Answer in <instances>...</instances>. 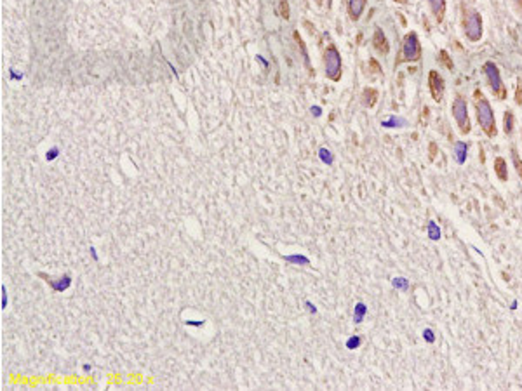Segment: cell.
<instances>
[{
    "label": "cell",
    "instance_id": "obj_1",
    "mask_svg": "<svg viewBox=\"0 0 522 391\" xmlns=\"http://www.w3.org/2000/svg\"><path fill=\"white\" fill-rule=\"evenodd\" d=\"M474 108H475V115H477V122L479 125H481L482 132L488 137H495L496 134H498L495 111H493L491 103H489L488 98L482 94L481 89L474 91Z\"/></svg>",
    "mask_w": 522,
    "mask_h": 391
},
{
    "label": "cell",
    "instance_id": "obj_2",
    "mask_svg": "<svg viewBox=\"0 0 522 391\" xmlns=\"http://www.w3.org/2000/svg\"><path fill=\"white\" fill-rule=\"evenodd\" d=\"M423 56V49H421V42H419V37L416 31H409L407 35L404 37L402 40V47L400 52H398L397 59H395V68L400 66L402 63H418Z\"/></svg>",
    "mask_w": 522,
    "mask_h": 391
},
{
    "label": "cell",
    "instance_id": "obj_3",
    "mask_svg": "<svg viewBox=\"0 0 522 391\" xmlns=\"http://www.w3.org/2000/svg\"><path fill=\"white\" fill-rule=\"evenodd\" d=\"M461 23H463L465 37L470 42H479L482 38V17L475 9L461 7Z\"/></svg>",
    "mask_w": 522,
    "mask_h": 391
},
{
    "label": "cell",
    "instance_id": "obj_4",
    "mask_svg": "<svg viewBox=\"0 0 522 391\" xmlns=\"http://www.w3.org/2000/svg\"><path fill=\"white\" fill-rule=\"evenodd\" d=\"M482 72H484L486 79H488V86L491 87V93L495 94L496 99H507V87L502 80V73H500L498 66L493 61H486L482 65Z\"/></svg>",
    "mask_w": 522,
    "mask_h": 391
},
{
    "label": "cell",
    "instance_id": "obj_5",
    "mask_svg": "<svg viewBox=\"0 0 522 391\" xmlns=\"http://www.w3.org/2000/svg\"><path fill=\"white\" fill-rule=\"evenodd\" d=\"M451 113H453V118L454 122H456L460 132L463 134V136L470 134L472 124H470V117H468V104L463 96L458 94V96L454 98L453 104H451Z\"/></svg>",
    "mask_w": 522,
    "mask_h": 391
},
{
    "label": "cell",
    "instance_id": "obj_6",
    "mask_svg": "<svg viewBox=\"0 0 522 391\" xmlns=\"http://www.w3.org/2000/svg\"><path fill=\"white\" fill-rule=\"evenodd\" d=\"M324 66H326V75L329 80L338 82L341 79V56L338 52L336 45H327V49L324 51Z\"/></svg>",
    "mask_w": 522,
    "mask_h": 391
},
{
    "label": "cell",
    "instance_id": "obj_7",
    "mask_svg": "<svg viewBox=\"0 0 522 391\" xmlns=\"http://www.w3.org/2000/svg\"><path fill=\"white\" fill-rule=\"evenodd\" d=\"M428 89L432 94V99L435 103H440L444 99V91H446V84L444 79L437 70H430L428 72Z\"/></svg>",
    "mask_w": 522,
    "mask_h": 391
},
{
    "label": "cell",
    "instance_id": "obj_8",
    "mask_svg": "<svg viewBox=\"0 0 522 391\" xmlns=\"http://www.w3.org/2000/svg\"><path fill=\"white\" fill-rule=\"evenodd\" d=\"M373 47L383 56L390 52V44H389V40H387V35L383 33V30L380 26H376L375 33H373Z\"/></svg>",
    "mask_w": 522,
    "mask_h": 391
},
{
    "label": "cell",
    "instance_id": "obj_9",
    "mask_svg": "<svg viewBox=\"0 0 522 391\" xmlns=\"http://www.w3.org/2000/svg\"><path fill=\"white\" fill-rule=\"evenodd\" d=\"M428 5L435 21L440 24L444 21V16H446V0H428Z\"/></svg>",
    "mask_w": 522,
    "mask_h": 391
},
{
    "label": "cell",
    "instance_id": "obj_10",
    "mask_svg": "<svg viewBox=\"0 0 522 391\" xmlns=\"http://www.w3.org/2000/svg\"><path fill=\"white\" fill-rule=\"evenodd\" d=\"M368 0H348V16L352 21H357L361 14L364 12V7Z\"/></svg>",
    "mask_w": 522,
    "mask_h": 391
},
{
    "label": "cell",
    "instance_id": "obj_11",
    "mask_svg": "<svg viewBox=\"0 0 522 391\" xmlns=\"http://www.w3.org/2000/svg\"><path fill=\"white\" fill-rule=\"evenodd\" d=\"M495 174L500 181H509V167H507V162L503 157H496L495 158Z\"/></svg>",
    "mask_w": 522,
    "mask_h": 391
},
{
    "label": "cell",
    "instance_id": "obj_12",
    "mask_svg": "<svg viewBox=\"0 0 522 391\" xmlns=\"http://www.w3.org/2000/svg\"><path fill=\"white\" fill-rule=\"evenodd\" d=\"M362 101L368 108H373L378 101V91L371 89V87H366L364 93H362Z\"/></svg>",
    "mask_w": 522,
    "mask_h": 391
},
{
    "label": "cell",
    "instance_id": "obj_13",
    "mask_svg": "<svg viewBox=\"0 0 522 391\" xmlns=\"http://www.w3.org/2000/svg\"><path fill=\"white\" fill-rule=\"evenodd\" d=\"M514 120H516V118H514V113L510 110H507L505 115H503V130H505L507 136H512V132H514Z\"/></svg>",
    "mask_w": 522,
    "mask_h": 391
},
{
    "label": "cell",
    "instance_id": "obj_14",
    "mask_svg": "<svg viewBox=\"0 0 522 391\" xmlns=\"http://www.w3.org/2000/svg\"><path fill=\"white\" fill-rule=\"evenodd\" d=\"M47 282H49V285H51V287L54 289V291L61 292V291H65V289L68 287V285H70V282H72V280H70V277H68V275H66V277L59 278L58 282H52V280H49V278H47Z\"/></svg>",
    "mask_w": 522,
    "mask_h": 391
},
{
    "label": "cell",
    "instance_id": "obj_15",
    "mask_svg": "<svg viewBox=\"0 0 522 391\" xmlns=\"http://www.w3.org/2000/svg\"><path fill=\"white\" fill-rule=\"evenodd\" d=\"M454 146H456V160L460 162V164H463V162H465V153H467L468 146L463 143V141H458Z\"/></svg>",
    "mask_w": 522,
    "mask_h": 391
},
{
    "label": "cell",
    "instance_id": "obj_16",
    "mask_svg": "<svg viewBox=\"0 0 522 391\" xmlns=\"http://www.w3.org/2000/svg\"><path fill=\"white\" fill-rule=\"evenodd\" d=\"M439 61H440V65H444L447 70H453V66H454L453 65V59H451V56L447 54L446 49H442V51L439 52Z\"/></svg>",
    "mask_w": 522,
    "mask_h": 391
},
{
    "label": "cell",
    "instance_id": "obj_17",
    "mask_svg": "<svg viewBox=\"0 0 522 391\" xmlns=\"http://www.w3.org/2000/svg\"><path fill=\"white\" fill-rule=\"evenodd\" d=\"M512 162H514V167H516L517 174H519V178L522 179V160L519 157V153H517V148L512 146Z\"/></svg>",
    "mask_w": 522,
    "mask_h": 391
},
{
    "label": "cell",
    "instance_id": "obj_18",
    "mask_svg": "<svg viewBox=\"0 0 522 391\" xmlns=\"http://www.w3.org/2000/svg\"><path fill=\"white\" fill-rule=\"evenodd\" d=\"M278 12L284 19H289V3L287 0H278Z\"/></svg>",
    "mask_w": 522,
    "mask_h": 391
},
{
    "label": "cell",
    "instance_id": "obj_19",
    "mask_svg": "<svg viewBox=\"0 0 522 391\" xmlns=\"http://www.w3.org/2000/svg\"><path fill=\"white\" fill-rule=\"evenodd\" d=\"M364 313H366V306L362 304V302L355 306V322H357V323L362 322V316H364Z\"/></svg>",
    "mask_w": 522,
    "mask_h": 391
},
{
    "label": "cell",
    "instance_id": "obj_20",
    "mask_svg": "<svg viewBox=\"0 0 522 391\" xmlns=\"http://www.w3.org/2000/svg\"><path fill=\"white\" fill-rule=\"evenodd\" d=\"M516 103H517V104H519V106H521V104H522V79H519V80H517V91H516Z\"/></svg>",
    "mask_w": 522,
    "mask_h": 391
},
{
    "label": "cell",
    "instance_id": "obj_21",
    "mask_svg": "<svg viewBox=\"0 0 522 391\" xmlns=\"http://www.w3.org/2000/svg\"><path fill=\"white\" fill-rule=\"evenodd\" d=\"M430 235H432V238H433V240H437V238H439V230H437V228H435V224H430Z\"/></svg>",
    "mask_w": 522,
    "mask_h": 391
},
{
    "label": "cell",
    "instance_id": "obj_22",
    "mask_svg": "<svg viewBox=\"0 0 522 391\" xmlns=\"http://www.w3.org/2000/svg\"><path fill=\"white\" fill-rule=\"evenodd\" d=\"M320 157H322L324 162H329V164L333 162V158H331V155H329V151H327V150H320Z\"/></svg>",
    "mask_w": 522,
    "mask_h": 391
},
{
    "label": "cell",
    "instance_id": "obj_23",
    "mask_svg": "<svg viewBox=\"0 0 522 391\" xmlns=\"http://www.w3.org/2000/svg\"><path fill=\"white\" fill-rule=\"evenodd\" d=\"M359 343H361V339H359V337H352V339L350 341H348V343H347V346L348 348H350V350H354V348L355 346H357V344Z\"/></svg>",
    "mask_w": 522,
    "mask_h": 391
},
{
    "label": "cell",
    "instance_id": "obj_24",
    "mask_svg": "<svg viewBox=\"0 0 522 391\" xmlns=\"http://www.w3.org/2000/svg\"><path fill=\"white\" fill-rule=\"evenodd\" d=\"M437 155V144L435 143H430V160H433Z\"/></svg>",
    "mask_w": 522,
    "mask_h": 391
},
{
    "label": "cell",
    "instance_id": "obj_25",
    "mask_svg": "<svg viewBox=\"0 0 522 391\" xmlns=\"http://www.w3.org/2000/svg\"><path fill=\"white\" fill-rule=\"evenodd\" d=\"M287 261H294V263H308V259L305 258H299V256H291V258H287Z\"/></svg>",
    "mask_w": 522,
    "mask_h": 391
},
{
    "label": "cell",
    "instance_id": "obj_26",
    "mask_svg": "<svg viewBox=\"0 0 522 391\" xmlns=\"http://www.w3.org/2000/svg\"><path fill=\"white\" fill-rule=\"evenodd\" d=\"M186 323H188V325H193V327H199V325H204V322H190V320H188V322H186Z\"/></svg>",
    "mask_w": 522,
    "mask_h": 391
},
{
    "label": "cell",
    "instance_id": "obj_27",
    "mask_svg": "<svg viewBox=\"0 0 522 391\" xmlns=\"http://www.w3.org/2000/svg\"><path fill=\"white\" fill-rule=\"evenodd\" d=\"M312 111H315V115H320V110H319V108H312Z\"/></svg>",
    "mask_w": 522,
    "mask_h": 391
},
{
    "label": "cell",
    "instance_id": "obj_28",
    "mask_svg": "<svg viewBox=\"0 0 522 391\" xmlns=\"http://www.w3.org/2000/svg\"><path fill=\"white\" fill-rule=\"evenodd\" d=\"M395 2H398V3H407V0H395Z\"/></svg>",
    "mask_w": 522,
    "mask_h": 391
},
{
    "label": "cell",
    "instance_id": "obj_29",
    "mask_svg": "<svg viewBox=\"0 0 522 391\" xmlns=\"http://www.w3.org/2000/svg\"><path fill=\"white\" fill-rule=\"evenodd\" d=\"M517 3H519V7L522 9V0H517Z\"/></svg>",
    "mask_w": 522,
    "mask_h": 391
}]
</instances>
